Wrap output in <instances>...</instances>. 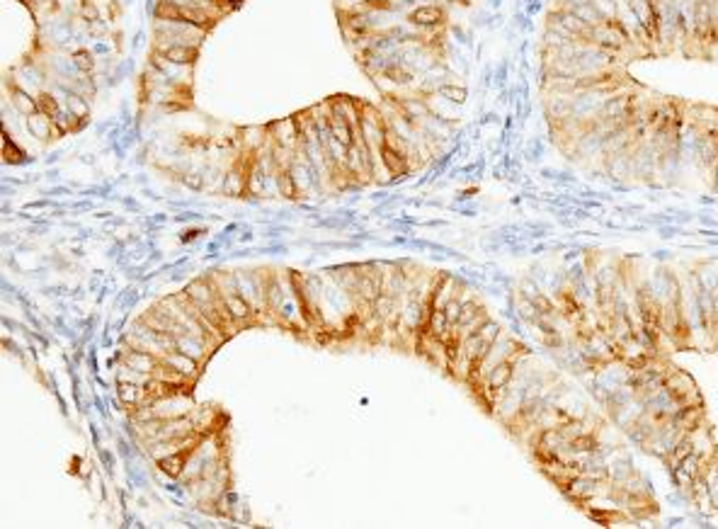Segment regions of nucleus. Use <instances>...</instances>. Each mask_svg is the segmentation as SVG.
I'll use <instances>...</instances> for the list:
<instances>
[{
    "label": "nucleus",
    "mask_w": 718,
    "mask_h": 529,
    "mask_svg": "<svg viewBox=\"0 0 718 529\" xmlns=\"http://www.w3.org/2000/svg\"><path fill=\"white\" fill-rule=\"evenodd\" d=\"M500 330H502L500 323L493 321V318H488V321L480 325L476 333H471L468 338L459 340L456 352H454V362H451V376H454L456 381L468 383V379H471V376L478 371L480 364H483L485 354H488L490 345H493V340L497 338Z\"/></svg>",
    "instance_id": "f257e3e1"
},
{
    "label": "nucleus",
    "mask_w": 718,
    "mask_h": 529,
    "mask_svg": "<svg viewBox=\"0 0 718 529\" xmlns=\"http://www.w3.org/2000/svg\"><path fill=\"white\" fill-rule=\"evenodd\" d=\"M275 180H277V185H280V195H285V197H297L299 195L297 178H294L292 170H277Z\"/></svg>",
    "instance_id": "b1692460"
},
{
    "label": "nucleus",
    "mask_w": 718,
    "mask_h": 529,
    "mask_svg": "<svg viewBox=\"0 0 718 529\" xmlns=\"http://www.w3.org/2000/svg\"><path fill=\"white\" fill-rule=\"evenodd\" d=\"M270 131H272V143H275V146H282V148H289V151H297L299 143L304 141V133H301L297 119L294 117L275 121V124L270 126Z\"/></svg>",
    "instance_id": "0eeeda50"
},
{
    "label": "nucleus",
    "mask_w": 718,
    "mask_h": 529,
    "mask_svg": "<svg viewBox=\"0 0 718 529\" xmlns=\"http://www.w3.org/2000/svg\"><path fill=\"white\" fill-rule=\"evenodd\" d=\"M653 260H658V263H670V260H673V253H670V250H656V253H653Z\"/></svg>",
    "instance_id": "c756f323"
},
{
    "label": "nucleus",
    "mask_w": 718,
    "mask_h": 529,
    "mask_svg": "<svg viewBox=\"0 0 718 529\" xmlns=\"http://www.w3.org/2000/svg\"><path fill=\"white\" fill-rule=\"evenodd\" d=\"M718 197H702V204H716Z\"/></svg>",
    "instance_id": "7c9ffc66"
},
{
    "label": "nucleus",
    "mask_w": 718,
    "mask_h": 529,
    "mask_svg": "<svg viewBox=\"0 0 718 529\" xmlns=\"http://www.w3.org/2000/svg\"><path fill=\"white\" fill-rule=\"evenodd\" d=\"M379 156H381V160H384V165H386V170H389V175H393V178L405 175V173L410 170L408 156H405L403 151L393 148L391 143H386V141H384V146H381Z\"/></svg>",
    "instance_id": "f8f14e48"
},
{
    "label": "nucleus",
    "mask_w": 718,
    "mask_h": 529,
    "mask_svg": "<svg viewBox=\"0 0 718 529\" xmlns=\"http://www.w3.org/2000/svg\"><path fill=\"white\" fill-rule=\"evenodd\" d=\"M677 234L680 236H692L689 231L682 229L680 224H665V226H658V236L663 238V241H670V238H675Z\"/></svg>",
    "instance_id": "a878e982"
},
{
    "label": "nucleus",
    "mask_w": 718,
    "mask_h": 529,
    "mask_svg": "<svg viewBox=\"0 0 718 529\" xmlns=\"http://www.w3.org/2000/svg\"><path fill=\"white\" fill-rule=\"evenodd\" d=\"M160 56L167 63H180V66H187V63L197 61V46H184V44H175V46H165L160 49Z\"/></svg>",
    "instance_id": "f3484780"
},
{
    "label": "nucleus",
    "mask_w": 718,
    "mask_h": 529,
    "mask_svg": "<svg viewBox=\"0 0 718 529\" xmlns=\"http://www.w3.org/2000/svg\"><path fill=\"white\" fill-rule=\"evenodd\" d=\"M434 92H437V95L442 97V100H447V102H451V104H464V102H466V97H468V92H466L464 85L449 83V80H447V83H444V85H439V88L434 90Z\"/></svg>",
    "instance_id": "aec40b11"
},
{
    "label": "nucleus",
    "mask_w": 718,
    "mask_h": 529,
    "mask_svg": "<svg viewBox=\"0 0 718 529\" xmlns=\"http://www.w3.org/2000/svg\"><path fill=\"white\" fill-rule=\"evenodd\" d=\"M658 163H660V153L658 148L653 146L651 141L641 138V141L634 143V151H631V168H634V185H641V187H651V190H663L658 182Z\"/></svg>",
    "instance_id": "7ed1b4c3"
},
{
    "label": "nucleus",
    "mask_w": 718,
    "mask_h": 529,
    "mask_svg": "<svg viewBox=\"0 0 718 529\" xmlns=\"http://www.w3.org/2000/svg\"><path fill=\"white\" fill-rule=\"evenodd\" d=\"M644 410H646V408H644V403H641V398L636 396L634 400H629V403H624L622 408L612 410L607 418H609V422H612L614 427H617V430H622V432H624V430H626V427L631 425V422H634L636 418H639Z\"/></svg>",
    "instance_id": "ddd939ff"
},
{
    "label": "nucleus",
    "mask_w": 718,
    "mask_h": 529,
    "mask_svg": "<svg viewBox=\"0 0 718 529\" xmlns=\"http://www.w3.org/2000/svg\"><path fill=\"white\" fill-rule=\"evenodd\" d=\"M13 104L17 107V112H22L25 117H30V114H37L39 112L37 97H30L27 92H22V90H13Z\"/></svg>",
    "instance_id": "4be33fe9"
},
{
    "label": "nucleus",
    "mask_w": 718,
    "mask_h": 529,
    "mask_svg": "<svg viewBox=\"0 0 718 529\" xmlns=\"http://www.w3.org/2000/svg\"><path fill=\"white\" fill-rule=\"evenodd\" d=\"M634 474H636L634 462H631V457L624 454L622 449L607 462V481H612V484H624V481H629Z\"/></svg>",
    "instance_id": "1a4fd4ad"
},
{
    "label": "nucleus",
    "mask_w": 718,
    "mask_h": 529,
    "mask_svg": "<svg viewBox=\"0 0 718 529\" xmlns=\"http://www.w3.org/2000/svg\"><path fill=\"white\" fill-rule=\"evenodd\" d=\"M73 63L78 66V71H85V73L95 68V59H92V54H90V51H85V49L75 51V54H73Z\"/></svg>",
    "instance_id": "393cba45"
},
{
    "label": "nucleus",
    "mask_w": 718,
    "mask_h": 529,
    "mask_svg": "<svg viewBox=\"0 0 718 529\" xmlns=\"http://www.w3.org/2000/svg\"><path fill=\"white\" fill-rule=\"evenodd\" d=\"M639 398H641V403H644V408L651 413V415H656L658 420H670V418H675L677 413L685 408L665 383L648 388V391H641Z\"/></svg>",
    "instance_id": "39448f33"
},
{
    "label": "nucleus",
    "mask_w": 718,
    "mask_h": 529,
    "mask_svg": "<svg viewBox=\"0 0 718 529\" xmlns=\"http://www.w3.org/2000/svg\"><path fill=\"white\" fill-rule=\"evenodd\" d=\"M381 73H384L386 78L396 85H410L413 83V73H410L408 68H403L401 63H389V66L381 68Z\"/></svg>",
    "instance_id": "412c9836"
},
{
    "label": "nucleus",
    "mask_w": 718,
    "mask_h": 529,
    "mask_svg": "<svg viewBox=\"0 0 718 529\" xmlns=\"http://www.w3.org/2000/svg\"><path fill=\"white\" fill-rule=\"evenodd\" d=\"M121 364H126V367H134L138 371H155V369H158V364H160V357H158V354H153V352H148V350H138V347H131V350L124 352V357H121Z\"/></svg>",
    "instance_id": "4468645a"
},
{
    "label": "nucleus",
    "mask_w": 718,
    "mask_h": 529,
    "mask_svg": "<svg viewBox=\"0 0 718 529\" xmlns=\"http://www.w3.org/2000/svg\"><path fill=\"white\" fill-rule=\"evenodd\" d=\"M37 102H39V112L46 114L49 119H61V107H59V102H56V97L54 95H49V92H39L37 95Z\"/></svg>",
    "instance_id": "5701e85b"
},
{
    "label": "nucleus",
    "mask_w": 718,
    "mask_h": 529,
    "mask_svg": "<svg viewBox=\"0 0 718 529\" xmlns=\"http://www.w3.org/2000/svg\"><path fill=\"white\" fill-rule=\"evenodd\" d=\"M685 435H687V430L682 427L675 418H670V420L660 422L658 430L646 440V445L641 447V449H644L646 454L656 457L658 462L668 464V459L673 457V452L680 447V442L685 440Z\"/></svg>",
    "instance_id": "20e7f679"
},
{
    "label": "nucleus",
    "mask_w": 718,
    "mask_h": 529,
    "mask_svg": "<svg viewBox=\"0 0 718 529\" xmlns=\"http://www.w3.org/2000/svg\"><path fill=\"white\" fill-rule=\"evenodd\" d=\"M117 396H119L121 403L129 405V408H136V405L148 403V391H146V386H141V383L119 381V386H117Z\"/></svg>",
    "instance_id": "dca6fc26"
},
{
    "label": "nucleus",
    "mask_w": 718,
    "mask_h": 529,
    "mask_svg": "<svg viewBox=\"0 0 718 529\" xmlns=\"http://www.w3.org/2000/svg\"><path fill=\"white\" fill-rule=\"evenodd\" d=\"M194 449L197 447H189V449H182V452H175V454H167L163 459H158V469L163 471L165 476H170V479H180V476L187 471L189 459H192Z\"/></svg>",
    "instance_id": "9d476101"
},
{
    "label": "nucleus",
    "mask_w": 718,
    "mask_h": 529,
    "mask_svg": "<svg viewBox=\"0 0 718 529\" xmlns=\"http://www.w3.org/2000/svg\"><path fill=\"white\" fill-rule=\"evenodd\" d=\"M522 354H529V347L522 345L517 338H512L509 333H505V330H500L497 333V338L493 340V345H490V350L488 354H485V359H483V364L478 367L476 374L468 379L466 386L471 388L473 393L478 391L480 386H483V381H485V376H488V371L497 367L500 362H505V359H512V357H522Z\"/></svg>",
    "instance_id": "f03ea898"
},
{
    "label": "nucleus",
    "mask_w": 718,
    "mask_h": 529,
    "mask_svg": "<svg viewBox=\"0 0 718 529\" xmlns=\"http://www.w3.org/2000/svg\"><path fill=\"white\" fill-rule=\"evenodd\" d=\"M665 386L675 393V398L680 400L682 405H704V396L699 391V383L694 381V376L689 374L687 369L675 367L670 371V376L665 379Z\"/></svg>",
    "instance_id": "423d86ee"
},
{
    "label": "nucleus",
    "mask_w": 718,
    "mask_h": 529,
    "mask_svg": "<svg viewBox=\"0 0 718 529\" xmlns=\"http://www.w3.org/2000/svg\"><path fill=\"white\" fill-rule=\"evenodd\" d=\"M160 359H163L165 364H170V367H175L177 371H182V374L189 376V379H194V376L199 374V367H201V362H197L194 357H189V354H184V352H180V350L165 352Z\"/></svg>",
    "instance_id": "2eb2a0df"
},
{
    "label": "nucleus",
    "mask_w": 718,
    "mask_h": 529,
    "mask_svg": "<svg viewBox=\"0 0 718 529\" xmlns=\"http://www.w3.org/2000/svg\"><path fill=\"white\" fill-rule=\"evenodd\" d=\"M670 212H673L675 214V217H673V221H675V224H689V221H694V214L692 212H685V209H682V212H677V209H670Z\"/></svg>",
    "instance_id": "cd10ccee"
},
{
    "label": "nucleus",
    "mask_w": 718,
    "mask_h": 529,
    "mask_svg": "<svg viewBox=\"0 0 718 529\" xmlns=\"http://www.w3.org/2000/svg\"><path fill=\"white\" fill-rule=\"evenodd\" d=\"M68 107H71V112H73V117H88V112H90V109H88V104H85L83 102V97H80V95H71V97H68Z\"/></svg>",
    "instance_id": "bb28decb"
},
{
    "label": "nucleus",
    "mask_w": 718,
    "mask_h": 529,
    "mask_svg": "<svg viewBox=\"0 0 718 529\" xmlns=\"http://www.w3.org/2000/svg\"><path fill=\"white\" fill-rule=\"evenodd\" d=\"M408 20L410 25L422 27V30H434V27H439L444 22V10L439 5H422V8L413 10L408 15Z\"/></svg>",
    "instance_id": "9b49d317"
},
{
    "label": "nucleus",
    "mask_w": 718,
    "mask_h": 529,
    "mask_svg": "<svg viewBox=\"0 0 718 529\" xmlns=\"http://www.w3.org/2000/svg\"><path fill=\"white\" fill-rule=\"evenodd\" d=\"M27 129L32 131V136H37V138H42V141H46V138L54 133V119H49L42 112L30 114V117H27Z\"/></svg>",
    "instance_id": "a211bd4d"
},
{
    "label": "nucleus",
    "mask_w": 718,
    "mask_h": 529,
    "mask_svg": "<svg viewBox=\"0 0 718 529\" xmlns=\"http://www.w3.org/2000/svg\"><path fill=\"white\" fill-rule=\"evenodd\" d=\"M80 15H83L85 20H90V22H92V20H97V8L90 3V0H85L83 8H80Z\"/></svg>",
    "instance_id": "c85d7f7f"
},
{
    "label": "nucleus",
    "mask_w": 718,
    "mask_h": 529,
    "mask_svg": "<svg viewBox=\"0 0 718 529\" xmlns=\"http://www.w3.org/2000/svg\"><path fill=\"white\" fill-rule=\"evenodd\" d=\"M372 27H374V22L369 20L367 15H347V20H345V30L352 34V37H367V32H372Z\"/></svg>",
    "instance_id": "6ab92c4d"
},
{
    "label": "nucleus",
    "mask_w": 718,
    "mask_h": 529,
    "mask_svg": "<svg viewBox=\"0 0 718 529\" xmlns=\"http://www.w3.org/2000/svg\"><path fill=\"white\" fill-rule=\"evenodd\" d=\"M660 422H663V420H658L656 415H651V413H648V410H644L639 418H636L634 422H631V425H629L626 430H624L622 435L631 442V445L644 447V445H646V440L651 437L653 432H656Z\"/></svg>",
    "instance_id": "6e6552de"
}]
</instances>
